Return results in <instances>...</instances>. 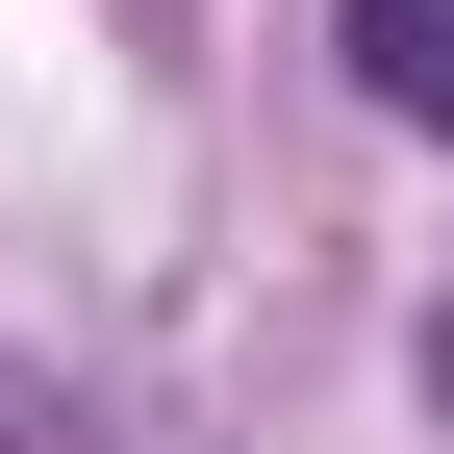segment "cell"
Wrapping results in <instances>:
<instances>
[{"label":"cell","instance_id":"cell-1","mask_svg":"<svg viewBox=\"0 0 454 454\" xmlns=\"http://www.w3.org/2000/svg\"><path fill=\"white\" fill-rule=\"evenodd\" d=\"M328 26H354L379 127H429V152H454V0H328Z\"/></svg>","mask_w":454,"mask_h":454},{"label":"cell","instance_id":"cell-2","mask_svg":"<svg viewBox=\"0 0 454 454\" xmlns=\"http://www.w3.org/2000/svg\"><path fill=\"white\" fill-rule=\"evenodd\" d=\"M429 404H454V328H429Z\"/></svg>","mask_w":454,"mask_h":454}]
</instances>
